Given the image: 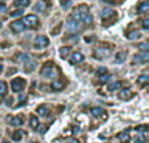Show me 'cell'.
<instances>
[{
  "label": "cell",
  "mask_w": 149,
  "mask_h": 143,
  "mask_svg": "<svg viewBox=\"0 0 149 143\" xmlns=\"http://www.w3.org/2000/svg\"><path fill=\"white\" fill-rule=\"evenodd\" d=\"M143 29H145V30L149 29V18H145V20L143 21Z\"/></svg>",
  "instance_id": "36"
},
{
  "label": "cell",
  "mask_w": 149,
  "mask_h": 143,
  "mask_svg": "<svg viewBox=\"0 0 149 143\" xmlns=\"http://www.w3.org/2000/svg\"><path fill=\"white\" fill-rule=\"evenodd\" d=\"M67 143H79V141H76V139H71V141H68Z\"/></svg>",
  "instance_id": "39"
},
{
  "label": "cell",
  "mask_w": 149,
  "mask_h": 143,
  "mask_svg": "<svg viewBox=\"0 0 149 143\" xmlns=\"http://www.w3.org/2000/svg\"><path fill=\"white\" fill-rule=\"evenodd\" d=\"M31 143H38V142H31Z\"/></svg>",
  "instance_id": "41"
},
{
  "label": "cell",
  "mask_w": 149,
  "mask_h": 143,
  "mask_svg": "<svg viewBox=\"0 0 149 143\" xmlns=\"http://www.w3.org/2000/svg\"><path fill=\"white\" fill-rule=\"evenodd\" d=\"M1 70H3V65L0 64V73H1Z\"/></svg>",
  "instance_id": "40"
},
{
  "label": "cell",
  "mask_w": 149,
  "mask_h": 143,
  "mask_svg": "<svg viewBox=\"0 0 149 143\" xmlns=\"http://www.w3.org/2000/svg\"><path fill=\"white\" fill-rule=\"evenodd\" d=\"M25 86H26V81L25 79H22V78H15V79H12V82H10V89H12V91L13 92H20V91H22L24 89H25Z\"/></svg>",
  "instance_id": "4"
},
{
  "label": "cell",
  "mask_w": 149,
  "mask_h": 143,
  "mask_svg": "<svg viewBox=\"0 0 149 143\" xmlns=\"http://www.w3.org/2000/svg\"><path fill=\"white\" fill-rule=\"evenodd\" d=\"M116 13L114 12L113 9H103L102 12H101V17L103 18V20H106V18H110V17H115Z\"/></svg>",
  "instance_id": "13"
},
{
  "label": "cell",
  "mask_w": 149,
  "mask_h": 143,
  "mask_svg": "<svg viewBox=\"0 0 149 143\" xmlns=\"http://www.w3.org/2000/svg\"><path fill=\"white\" fill-rule=\"evenodd\" d=\"M118 139L120 143H128L131 137H130V131L128 130H124V131H120L118 134Z\"/></svg>",
  "instance_id": "11"
},
{
  "label": "cell",
  "mask_w": 149,
  "mask_h": 143,
  "mask_svg": "<svg viewBox=\"0 0 149 143\" xmlns=\"http://www.w3.org/2000/svg\"><path fill=\"white\" fill-rule=\"evenodd\" d=\"M71 18L74 21H79V22H82L86 26H90L93 22V17L89 12V7L85 4H80L79 7L74 8L72 14H71Z\"/></svg>",
  "instance_id": "1"
},
{
  "label": "cell",
  "mask_w": 149,
  "mask_h": 143,
  "mask_svg": "<svg viewBox=\"0 0 149 143\" xmlns=\"http://www.w3.org/2000/svg\"><path fill=\"white\" fill-rule=\"evenodd\" d=\"M140 35H141V34H140L139 31H130V33L126 34V36L128 39H131V41H135V39L140 38Z\"/></svg>",
  "instance_id": "23"
},
{
  "label": "cell",
  "mask_w": 149,
  "mask_h": 143,
  "mask_svg": "<svg viewBox=\"0 0 149 143\" xmlns=\"http://www.w3.org/2000/svg\"><path fill=\"white\" fill-rule=\"evenodd\" d=\"M4 143H10V142H4Z\"/></svg>",
  "instance_id": "42"
},
{
  "label": "cell",
  "mask_w": 149,
  "mask_h": 143,
  "mask_svg": "<svg viewBox=\"0 0 149 143\" xmlns=\"http://www.w3.org/2000/svg\"><path fill=\"white\" fill-rule=\"evenodd\" d=\"M30 5V0H16L15 1V7L17 8H26Z\"/></svg>",
  "instance_id": "19"
},
{
  "label": "cell",
  "mask_w": 149,
  "mask_h": 143,
  "mask_svg": "<svg viewBox=\"0 0 149 143\" xmlns=\"http://www.w3.org/2000/svg\"><path fill=\"white\" fill-rule=\"evenodd\" d=\"M10 29L13 30V33H22L25 26H24L22 21L17 20V21H13V22L10 23Z\"/></svg>",
  "instance_id": "8"
},
{
  "label": "cell",
  "mask_w": 149,
  "mask_h": 143,
  "mask_svg": "<svg viewBox=\"0 0 149 143\" xmlns=\"http://www.w3.org/2000/svg\"><path fill=\"white\" fill-rule=\"evenodd\" d=\"M34 46L37 48H45V47L49 46V38L45 35H38L34 41Z\"/></svg>",
  "instance_id": "6"
},
{
  "label": "cell",
  "mask_w": 149,
  "mask_h": 143,
  "mask_svg": "<svg viewBox=\"0 0 149 143\" xmlns=\"http://www.w3.org/2000/svg\"><path fill=\"white\" fill-rule=\"evenodd\" d=\"M22 14H24V8L17 9V10H15V12L10 13V16H12V17H18V16H22Z\"/></svg>",
  "instance_id": "32"
},
{
  "label": "cell",
  "mask_w": 149,
  "mask_h": 143,
  "mask_svg": "<svg viewBox=\"0 0 149 143\" xmlns=\"http://www.w3.org/2000/svg\"><path fill=\"white\" fill-rule=\"evenodd\" d=\"M37 113H38V115H41V116H47L50 113V109H49V107H47V105H39L38 108H37Z\"/></svg>",
  "instance_id": "17"
},
{
  "label": "cell",
  "mask_w": 149,
  "mask_h": 143,
  "mask_svg": "<svg viewBox=\"0 0 149 143\" xmlns=\"http://www.w3.org/2000/svg\"><path fill=\"white\" fill-rule=\"evenodd\" d=\"M30 126L33 129H38V126H39V120L36 117V116H31V118H30Z\"/></svg>",
  "instance_id": "26"
},
{
  "label": "cell",
  "mask_w": 149,
  "mask_h": 143,
  "mask_svg": "<svg viewBox=\"0 0 149 143\" xmlns=\"http://www.w3.org/2000/svg\"><path fill=\"white\" fill-rule=\"evenodd\" d=\"M59 52H60V57H67L68 56V54L71 52V47H62V48L59 50Z\"/></svg>",
  "instance_id": "24"
},
{
  "label": "cell",
  "mask_w": 149,
  "mask_h": 143,
  "mask_svg": "<svg viewBox=\"0 0 149 143\" xmlns=\"http://www.w3.org/2000/svg\"><path fill=\"white\" fill-rule=\"evenodd\" d=\"M24 135H25V131H22V130H16L15 133H13L12 138H13V141H15V142H20L21 139H22Z\"/></svg>",
  "instance_id": "20"
},
{
  "label": "cell",
  "mask_w": 149,
  "mask_h": 143,
  "mask_svg": "<svg viewBox=\"0 0 149 143\" xmlns=\"http://www.w3.org/2000/svg\"><path fill=\"white\" fill-rule=\"evenodd\" d=\"M118 96H119V99L120 100H130L132 96H134V92H132L130 89H124V90H122V91L119 92Z\"/></svg>",
  "instance_id": "10"
},
{
  "label": "cell",
  "mask_w": 149,
  "mask_h": 143,
  "mask_svg": "<svg viewBox=\"0 0 149 143\" xmlns=\"http://www.w3.org/2000/svg\"><path fill=\"white\" fill-rule=\"evenodd\" d=\"M60 28H62V23H59V25L56 26V29H52V35H56V34H59V30H60Z\"/></svg>",
  "instance_id": "37"
},
{
  "label": "cell",
  "mask_w": 149,
  "mask_h": 143,
  "mask_svg": "<svg viewBox=\"0 0 149 143\" xmlns=\"http://www.w3.org/2000/svg\"><path fill=\"white\" fill-rule=\"evenodd\" d=\"M64 86H65V85L63 83L62 81H55L54 83L51 85L52 90H55V91H60V90H63V89H64Z\"/></svg>",
  "instance_id": "21"
},
{
  "label": "cell",
  "mask_w": 149,
  "mask_h": 143,
  "mask_svg": "<svg viewBox=\"0 0 149 143\" xmlns=\"http://www.w3.org/2000/svg\"><path fill=\"white\" fill-rule=\"evenodd\" d=\"M22 23L25 28H30V29H36L38 28L39 25V18L37 17L36 14H28L24 17L22 20Z\"/></svg>",
  "instance_id": "3"
},
{
  "label": "cell",
  "mask_w": 149,
  "mask_h": 143,
  "mask_svg": "<svg viewBox=\"0 0 149 143\" xmlns=\"http://www.w3.org/2000/svg\"><path fill=\"white\" fill-rule=\"evenodd\" d=\"M90 113H92V116H94V117H98V116L105 115V109H103L102 107H93L92 109H90Z\"/></svg>",
  "instance_id": "14"
},
{
  "label": "cell",
  "mask_w": 149,
  "mask_h": 143,
  "mask_svg": "<svg viewBox=\"0 0 149 143\" xmlns=\"http://www.w3.org/2000/svg\"><path fill=\"white\" fill-rule=\"evenodd\" d=\"M98 77H100V82H101V83H107V82L110 81V78H111V76L109 73H105V74L98 76Z\"/></svg>",
  "instance_id": "27"
},
{
  "label": "cell",
  "mask_w": 149,
  "mask_h": 143,
  "mask_svg": "<svg viewBox=\"0 0 149 143\" xmlns=\"http://www.w3.org/2000/svg\"><path fill=\"white\" fill-rule=\"evenodd\" d=\"M148 60H149V51H143L134 57V64H137V63L139 64H144Z\"/></svg>",
  "instance_id": "7"
},
{
  "label": "cell",
  "mask_w": 149,
  "mask_h": 143,
  "mask_svg": "<svg viewBox=\"0 0 149 143\" xmlns=\"http://www.w3.org/2000/svg\"><path fill=\"white\" fill-rule=\"evenodd\" d=\"M60 5H62V8L67 9V8L71 5V1H70V0H60Z\"/></svg>",
  "instance_id": "35"
},
{
  "label": "cell",
  "mask_w": 149,
  "mask_h": 143,
  "mask_svg": "<svg viewBox=\"0 0 149 143\" xmlns=\"http://www.w3.org/2000/svg\"><path fill=\"white\" fill-rule=\"evenodd\" d=\"M120 86H122V82H114V83L109 85L107 89H109V91H116V90H118Z\"/></svg>",
  "instance_id": "25"
},
{
  "label": "cell",
  "mask_w": 149,
  "mask_h": 143,
  "mask_svg": "<svg viewBox=\"0 0 149 143\" xmlns=\"http://www.w3.org/2000/svg\"><path fill=\"white\" fill-rule=\"evenodd\" d=\"M24 124V118L21 116H15L13 118H10V125L12 126H21Z\"/></svg>",
  "instance_id": "16"
},
{
  "label": "cell",
  "mask_w": 149,
  "mask_h": 143,
  "mask_svg": "<svg viewBox=\"0 0 149 143\" xmlns=\"http://www.w3.org/2000/svg\"><path fill=\"white\" fill-rule=\"evenodd\" d=\"M137 12H139V13H147V12H149V3L148 1L140 3V5L137 7Z\"/></svg>",
  "instance_id": "18"
},
{
  "label": "cell",
  "mask_w": 149,
  "mask_h": 143,
  "mask_svg": "<svg viewBox=\"0 0 149 143\" xmlns=\"http://www.w3.org/2000/svg\"><path fill=\"white\" fill-rule=\"evenodd\" d=\"M56 73H58V70H56V68L52 65V63H47L41 69V74L43 77H46V78H55V77L58 76Z\"/></svg>",
  "instance_id": "2"
},
{
  "label": "cell",
  "mask_w": 149,
  "mask_h": 143,
  "mask_svg": "<svg viewBox=\"0 0 149 143\" xmlns=\"http://www.w3.org/2000/svg\"><path fill=\"white\" fill-rule=\"evenodd\" d=\"M137 83L140 85V86H147L149 83V76L148 74H141V76H139V78H137Z\"/></svg>",
  "instance_id": "15"
},
{
  "label": "cell",
  "mask_w": 149,
  "mask_h": 143,
  "mask_svg": "<svg viewBox=\"0 0 149 143\" xmlns=\"http://www.w3.org/2000/svg\"><path fill=\"white\" fill-rule=\"evenodd\" d=\"M145 134H147V133H144V134H139V135H137V138H136V143H144V142H145V139H147Z\"/></svg>",
  "instance_id": "33"
},
{
  "label": "cell",
  "mask_w": 149,
  "mask_h": 143,
  "mask_svg": "<svg viewBox=\"0 0 149 143\" xmlns=\"http://www.w3.org/2000/svg\"><path fill=\"white\" fill-rule=\"evenodd\" d=\"M105 73H107V70H106L105 68H101V69L97 70V76H102V74H105Z\"/></svg>",
  "instance_id": "38"
},
{
  "label": "cell",
  "mask_w": 149,
  "mask_h": 143,
  "mask_svg": "<svg viewBox=\"0 0 149 143\" xmlns=\"http://www.w3.org/2000/svg\"><path fill=\"white\" fill-rule=\"evenodd\" d=\"M34 68H36V63L29 61V60H28V63H25V69L26 70H31V69H34Z\"/></svg>",
  "instance_id": "31"
},
{
  "label": "cell",
  "mask_w": 149,
  "mask_h": 143,
  "mask_svg": "<svg viewBox=\"0 0 149 143\" xmlns=\"http://www.w3.org/2000/svg\"><path fill=\"white\" fill-rule=\"evenodd\" d=\"M67 30L70 31L71 34H76L77 31L81 30V25H80L79 21H74L71 18V20L67 22Z\"/></svg>",
  "instance_id": "5"
},
{
  "label": "cell",
  "mask_w": 149,
  "mask_h": 143,
  "mask_svg": "<svg viewBox=\"0 0 149 143\" xmlns=\"http://www.w3.org/2000/svg\"><path fill=\"white\" fill-rule=\"evenodd\" d=\"M126 57H127V52L122 51V52H119V54H116L115 60H116V63H123L124 60H126Z\"/></svg>",
  "instance_id": "22"
},
{
  "label": "cell",
  "mask_w": 149,
  "mask_h": 143,
  "mask_svg": "<svg viewBox=\"0 0 149 143\" xmlns=\"http://www.w3.org/2000/svg\"><path fill=\"white\" fill-rule=\"evenodd\" d=\"M84 61V55L81 54V52H74L72 54V56H71L70 59V63L72 65H76V64H80V63Z\"/></svg>",
  "instance_id": "9"
},
{
  "label": "cell",
  "mask_w": 149,
  "mask_h": 143,
  "mask_svg": "<svg viewBox=\"0 0 149 143\" xmlns=\"http://www.w3.org/2000/svg\"><path fill=\"white\" fill-rule=\"evenodd\" d=\"M135 130L139 131V133H147L148 131V126L147 125H140L137 128H135Z\"/></svg>",
  "instance_id": "30"
},
{
  "label": "cell",
  "mask_w": 149,
  "mask_h": 143,
  "mask_svg": "<svg viewBox=\"0 0 149 143\" xmlns=\"http://www.w3.org/2000/svg\"><path fill=\"white\" fill-rule=\"evenodd\" d=\"M45 8H46V5H45L43 1H39L34 5V10L36 12H42V10H45Z\"/></svg>",
  "instance_id": "28"
},
{
  "label": "cell",
  "mask_w": 149,
  "mask_h": 143,
  "mask_svg": "<svg viewBox=\"0 0 149 143\" xmlns=\"http://www.w3.org/2000/svg\"><path fill=\"white\" fill-rule=\"evenodd\" d=\"M106 56H109L107 48H97L94 51V57H97V59H105Z\"/></svg>",
  "instance_id": "12"
},
{
  "label": "cell",
  "mask_w": 149,
  "mask_h": 143,
  "mask_svg": "<svg viewBox=\"0 0 149 143\" xmlns=\"http://www.w3.org/2000/svg\"><path fill=\"white\" fill-rule=\"evenodd\" d=\"M7 94V85L4 81H0V96H4Z\"/></svg>",
  "instance_id": "29"
},
{
  "label": "cell",
  "mask_w": 149,
  "mask_h": 143,
  "mask_svg": "<svg viewBox=\"0 0 149 143\" xmlns=\"http://www.w3.org/2000/svg\"><path fill=\"white\" fill-rule=\"evenodd\" d=\"M139 50H143V51H149V43H147V42L140 43L139 44Z\"/></svg>",
  "instance_id": "34"
}]
</instances>
